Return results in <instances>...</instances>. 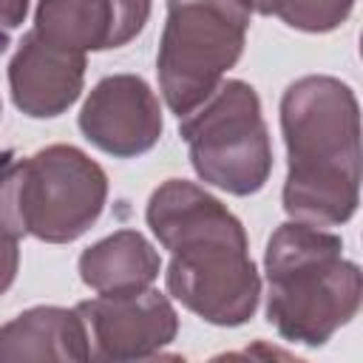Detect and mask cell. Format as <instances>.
Instances as JSON below:
<instances>
[{"instance_id": "1", "label": "cell", "mask_w": 363, "mask_h": 363, "mask_svg": "<svg viewBox=\"0 0 363 363\" xmlns=\"http://www.w3.org/2000/svg\"><path fill=\"white\" fill-rule=\"evenodd\" d=\"M145 221L170 252L167 292L213 326H244L261 301V275L241 218L204 187L167 179L145 207Z\"/></svg>"}, {"instance_id": "2", "label": "cell", "mask_w": 363, "mask_h": 363, "mask_svg": "<svg viewBox=\"0 0 363 363\" xmlns=\"http://www.w3.org/2000/svg\"><path fill=\"white\" fill-rule=\"evenodd\" d=\"M286 145L284 213L312 227H340L360 204V105L329 74H306L281 96Z\"/></svg>"}, {"instance_id": "3", "label": "cell", "mask_w": 363, "mask_h": 363, "mask_svg": "<svg viewBox=\"0 0 363 363\" xmlns=\"http://www.w3.org/2000/svg\"><path fill=\"white\" fill-rule=\"evenodd\" d=\"M267 320L289 343L326 346L363 301V272L326 227L284 221L264 250Z\"/></svg>"}, {"instance_id": "4", "label": "cell", "mask_w": 363, "mask_h": 363, "mask_svg": "<svg viewBox=\"0 0 363 363\" xmlns=\"http://www.w3.org/2000/svg\"><path fill=\"white\" fill-rule=\"evenodd\" d=\"M250 14L244 0H167L156 74L170 113H190L235 68Z\"/></svg>"}, {"instance_id": "5", "label": "cell", "mask_w": 363, "mask_h": 363, "mask_svg": "<svg viewBox=\"0 0 363 363\" xmlns=\"http://www.w3.org/2000/svg\"><path fill=\"white\" fill-rule=\"evenodd\" d=\"M179 133L204 184L230 196H252L269 182L272 142L250 82L221 79L204 102L179 119Z\"/></svg>"}, {"instance_id": "6", "label": "cell", "mask_w": 363, "mask_h": 363, "mask_svg": "<svg viewBox=\"0 0 363 363\" xmlns=\"http://www.w3.org/2000/svg\"><path fill=\"white\" fill-rule=\"evenodd\" d=\"M105 201L102 164L74 145H48L14 162V207L26 235L71 244L96 224Z\"/></svg>"}, {"instance_id": "7", "label": "cell", "mask_w": 363, "mask_h": 363, "mask_svg": "<svg viewBox=\"0 0 363 363\" xmlns=\"http://www.w3.org/2000/svg\"><path fill=\"white\" fill-rule=\"evenodd\" d=\"M85 320L91 357L96 360H147L179 335V315L167 295L147 286L125 295H96L77 303Z\"/></svg>"}, {"instance_id": "8", "label": "cell", "mask_w": 363, "mask_h": 363, "mask_svg": "<svg viewBox=\"0 0 363 363\" xmlns=\"http://www.w3.org/2000/svg\"><path fill=\"white\" fill-rule=\"evenodd\" d=\"M77 125L102 153L136 159L159 145L164 116L156 91L139 74H111L91 88Z\"/></svg>"}, {"instance_id": "9", "label": "cell", "mask_w": 363, "mask_h": 363, "mask_svg": "<svg viewBox=\"0 0 363 363\" xmlns=\"http://www.w3.org/2000/svg\"><path fill=\"white\" fill-rule=\"evenodd\" d=\"M88 60L82 51L48 43L34 28L23 34L9 60V91L20 113L31 119H54L65 113L82 94Z\"/></svg>"}, {"instance_id": "10", "label": "cell", "mask_w": 363, "mask_h": 363, "mask_svg": "<svg viewBox=\"0 0 363 363\" xmlns=\"http://www.w3.org/2000/svg\"><path fill=\"white\" fill-rule=\"evenodd\" d=\"M153 0H40L34 31L71 51H111L136 40Z\"/></svg>"}, {"instance_id": "11", "label": "cell", "mask_w": 363, "mask_h": 363, "mask_svg": "<svg viewBox=\"0 0 363 363\" xmlns=\"http://www.w3.org/2000/svg\"><path fill=\"white\" fill-rule=\"evenodd\" d=\"M0 360H91L82 315L65 306H31L0 326Z\"/></svg>"}, {"instance_id": "12", "label": "cell", "mask_w": 363, "mask_h": 363, "mask_svg": "<svg viewBox=\"0 0 363 363\" xmlns=\"http://www.w3.org/2000/svg\"><path fill=\"white\" fill-rule=\"evenodd\" d=\"M77 267L82 284L96 295H125L153 286L162 255L139 230H116L82 250Z\"/></svg>"}, {"instance_id": "13", "label": "cell", "mask_w": 363, "mask_h": 363, "mask_svg": "<svg viewBox=\"0 0 363 363\" xmlns=\"http://www.w3.org/2000/svg\"><path fill=\"white\" fill-rule=\"evenodd\" d=\"M354 9V0H278L275 17L289 28L306 34H326L340 28Z\"/></svg>"}, {"instance_id": "14", "label": "cell", "mask_w": 363, "mask_h": 363, "mask_svg": "<svg viewBox=\"0 0 363 363\" xmlns=\"http://www.w3.org/2000/svg\"><path fill=\"white\" fill-rule=\"evenodd\" d=\"M14 150H0V238L20 241L26 233L17 221V207H14Z\"/></svg>"}, {"instance_id": "15", "label": "cell", "mask_w": 363, "mask_h": 363, "mask_svg": "<svg viewBox=\"0 0 363 363\" xmlns=\"http://www.w3.org/2000/svg\"><path fill=\"white\" fill-rule=\"evenodd\" d=\"M31 0H0V51L9 43V34L26 23Z\"/></svg>"}, {"instance_id": "16", "label": "cell", "mask_w": 363, "mask_h": 363, "mask_svg": "<svg viewBox=\"0 0 363 363\" xmlns=\"http://www.w3.org/2000/svg\"><path fill=\"white\" fill-rule=\"evenodd\" d=\"M20 269V241L0 238V295L14 284Z\"/></svg>"}, {"instance_id": "17", "label": "cell", "mask_w": 363, "mask_h": 363, "mask_svg": "<svg viewBox=\"0 0 363 363\" xmlns=\"http://www.w3.org/2000/svg\"><path fill=\"white\" fill-rule=\"evenodd\" d=\"M244 3L250 6V11H258L264 17L275 14V6H278V0H244Z\"/></svg>"}, {"instance_id": "18", "label": "cell", "mask_w": 363, "mask_h": 363, "mask_svg": "<svg viewBox=\"0 0 363 363\" xmlns=\"http://www.w3.org/2000/svg\"><path fill=\"white\" fill-rule=\"evenodd\" d=\"M0 116H3V102H0Z\"/></svg>"}]
</instances>
